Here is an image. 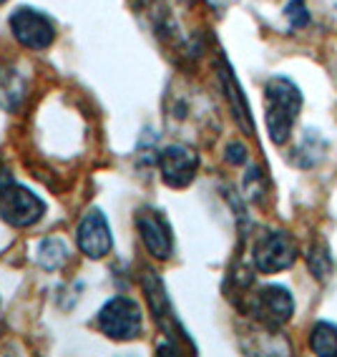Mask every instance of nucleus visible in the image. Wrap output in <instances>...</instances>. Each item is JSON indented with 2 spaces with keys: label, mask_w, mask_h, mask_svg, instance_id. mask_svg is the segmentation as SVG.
<instances>
[{
  "label": "nucleus",
  "mask_w": 337,
  "mask_h": 357,
  "mask_svg": "<svg viewBox=\"0 0 337 357\" xmlns=\"http://www.w3.org/2000/svg\"><path fill=\"white\" fill-rule=\"evenodd\" d=\"M264 116H267V134L272 144L285 146L292 136L294 119L302 111V93L290 78H272L264 86Z\"/></svg>",
  "instance_id": "obj_1"
},
{
  "label": "nucleus",
  "mask_w": 337,
  "mask_h": 357,
  "mask_svg": "<svg viewBox=\"0 0 337 357\" xmlns=\"http://www.w3.org/2000/svg\"><path fill=\"white\" fill-rule=\"evenodd\" d=\"M96 327L103 337L114 340V342H131L144 332V312H141L139 302L116 294L103 302V307L98 310Z\"/></svg>",
  "instance_id": "obj_2"
},
{
  "label": "nucleus",
  "mask_w": 337,
  "mask_h": 357,
  "mask_svg": "<svg viewBox=\"0 0 337 357\" xmlns=\"http://www.w3.org/2000/svg\"><path fill=\"white\" fill-rule=\"evenodd\" d=\"M299 249L294 236L290 231L282 229H264L257 236L255 249H252V259L255 267L260 269L262 275H277L285 272L297 261Z\"/></svg>",
  "instance_id": "obj_3"
},
{
  "label": "nucleus",
  "mask_w": 337,
  "mask_h": 357,
  "mask_svg": "<svg viewBox=\"0 0 337 357\" xmlns=\"http://www.w3.org/2000/svg\"><path fill=\"white\" fill-rule=\"evenodd\" d=\"M8 26H10L13 38L28 51H45V48H51L56 43V23H53L51 15L38 10V8H15L10 18H8Z\"/></svg>",
  "instance_id": "obj_4"
},
{
  "label": "nucleus",
  "mask_w": 337,
  "mask_h": 357,
  "mask_svg": "<svg viewBox=\"0 0 337 357\" xmlns=\"http://www.w3.org/2000/svg\"><path fill=\"white\" fill-rule=\"evenodd\" d=\"M45 217V202L28 186L13 184L0 194V219L15 229H28L36 227Z\"/></svg>",
  "instance_id": "obj_5"
},
{
  "label": "nucleus",
  "mask_w": 337,
  "mask_h": 357,
  "mask_svg": "<svg viewBox=\"0 0 337 357\" xmlns=\"http://www.w3.org/2000/svg\"><path fill=\"white\" fill-rule=\"evenodd\" d=\"M134 222H136V231H139V236H141V244L147 247L149 255L159 261L172 259L174 231L164 211L153 209V206H141V209L136 211Z\"/></svg>",
  "instance_id": "obj_6"
},
{
  "label": "nucleus",
  "mask_w": 337,
  "mask_h": 357,
  "mask_svg": "<svg viewBox=\"0 0 337 357\" xmlns=\"http://www.w3.org/2000/svg\"><path fill=\"white\" fill-rule=\"evenodd\" d=\"M156 166L166 186L186 189L199 174V153L189 144H169L156 156Z\"/></svg>",
  "instance_id": "obj_7"
},
{
  "label": "nucleus",
  "mask_w": 337,
  "mask_h": 357,
  "mask_svg": "<svg viewBox=\"0 0 337 357\" xmlns=\"http://www.w3.org/2000/svg\"><path fill=\"white\" fill-rule=\"evenodd\" d=\"M249 305H252V317L260 325L267 327H282L294 314V297L282 284H264V287H260L252 294Z\"/></svg>",
  "instance_id": "obj_8"
},
{
  "label": "nucleus",
  "mask_w": 337,
  "mask_h": 357,
  "mask_svg": "<svg viewBox=\"0 0 337 357\" xmlns=\"http://www.w3.org/2000/svg\"><path fill=\"white\" fill-rule=\"evenodd\" d=\"M76 244L83 257L89 259H103L114 249V231L108 227V219L98 206H91L81 217L76 227Z\"/></svg>",
  "instance_id": "obj_9"
},
{
  "label": "nucleus",
  "mask_w": 337,
  "mask_h": 357,
  "mask_svg": "<svg viewBox=\"0 0 337 357\" xmlns=\"http://www.w3.org/2000/svg\"><path fill=\"white\" fill-rule=\"evenodd\" d=\"M144 289H147L149 305H151V312H153V317H156V322H159L161 330L172 337V342L177 344L174 332H179V322L172 314V302L166 297L164 284H161V280L153 275V272H147V277H144Z\"/></svg>",
  "instance_id": "obj_10"
},
{
  "label": "nucleus",
  "mask_w": 337,
  "mask_h": 357,
  "mask_svg": "<svg viewBox=\"0 0 337 357\" xmlns=\"http://www.w3.org/2000/svg\"><path fill=\"white\" fill-rule=\"evenodd\" d=\"M28 81L10 66H0V109L18 111L26 101Z\"/></svg>",
  "instance_id": "obj_11"
},
{
  "label": "nucleus",
  "mask_w": 337,
  "mask_h": 357,
  "mask_svg": "<svg viewBox=\"0 0 337 357\" xmlns=\"http://www.w3.org/2000/svg\"><path fill=\"white\" fill-rule=\"evenodd\" d=\"M219 78H222L224 89H227V96H230L232 109H234V116H237V121H239V126H242V131L252 134V131H255V128H252V116H249V109H247V103H244L242 91H239V86H237L234 73H232L227 66H222V68H219Z\"/></svg>",
  "instance_id": "obj_12"
},
{
  "label": "nucleus",
  "mask_w": 337,
  "mask_h": 357,
  "mask_svg": "<svg viewBox=\"0 0 337 357\" xmlns=\"http://www.w3.org/2000/svg\"><path fill=\"white\" fill-rule=\"evenodd\" d=\"M68 257H70L68 244L61 236H48L38 247V264L45 272H58L68 261Z\"/></svg>",
  "instance_id": "obj_13"
},
{
  "label": "nucleus",
  "mask_w": 337,
  "mask_h": 357,
  "mask_svg": "<svg viewBox=\"0 0 337 357\" xmlns=\"http://www.w3.org/2000/svg\"><path fill=\"white\" fill-rule=\"evenodd\" d=\"M310 347L315 355L337 357V325H332V322H317L310 335Z\"/></svg>",
  "instance_id": "obj_14"
},
{
  "label": "nucleus",
  "mask_w": 337,
  "mask_h": 357,
  "mask_svg": "<svg viewBox=\"0 0 337 357\" xmlns=\"http://www.w3.org/2000/svg\"><path fill=\"white\" fill-rule=\"evenodd\" d=\"M307 261H310L312 275H317L320 280H324L327 272L332 269V259H330V255H327V247H324V244H312Z\"/></svg>",
  "instance_id": "obj_15"
},
{
  "label": "nucleus",
  "mask_w": 337,
  "mask_h": 357,
  "mask_svg": "<svg viewBox=\"0 0 337 357\" xmlns=\"http://www.w3.org/2000/svg\"><path fill=\"white\" fill-rule=\"evenodd\" d=\"M287 18L292 20L294 28H302L310 23V13H307V8L302 6V0H292V3L287 6Z\"/></svg>",
  "instance_id": "obj_16"
},
{
  "label": "nucleus",
  "mask_w": 337,
  "mask_h": 357,
  "mask_svg": "<svg viewBox=\"0 0 337 357\" xmlns=\"http://www.w3.org/2000/svg\"><path fill=\"white\" fill-rule=\"evenodd\" d=\"M224 156H227V161L230 164H247V149H244V144H239V141H234V144H230L227 146V151H224Z\"/></svg>",
  "instance_id": "obj_17"
},
{
  "label": "nucleus",
  "mask_w": 337,
  "mask_h": 357,
  "mask_svg": "<svg viewBox=\"0 0 337 357\" xmlns=\"http://www.w3.org/2000/svg\"><path fill=\"white\" fill-rule=\"evenodd\" d=\"M13 181H15V178H13V172H10V166L6 164V159H3V156H0V194L6 192Z\"/></svg>",
  "instance_id": "obj_18"
},
{
  "label": "nucleus",
  "mask_w": 337,
  "mask_h": 357,
  "mask_svg": "<svg viewBox=\"0 0 337 357\" xmlns=\"http://www.w3.org/2000/svg\"><path fill=\"white\" fill-rule=\"evenodd\" d=\"M0 312H3V307H0ZM3 330H6V327H3V317H0V335H3Z\"/></svg>",
  "instance_id": "obj_19"
},
{
  "label": "nucleus",
  "mask_w": 337,
  "mask_h": 357,
  "mask_svg": "<svg viewBox=\"0 0 337 357\" xmlns=\"http://www.w3.org/2000/svg\"><path fill=\"white\" fill-rule=\"evenodd\" d=\"M3 3H8V0H0V6H3Z\"/></svg>",
  "instance_id": "obj_20"
}]
</instances>
